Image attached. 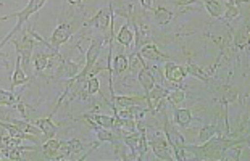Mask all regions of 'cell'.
<instances>
[{
  "label": "cell",
  "instance_id": "obj_5",
  "mask_svg": "<svg viewBox=\"0 0 250 161\" xmlns=\"http://www.w3.org/2000/svg\"><path fill=\"white\" fill-rule=\"evenodd\" d=\"M165 136H167L168 143L173 147L174 152V160L178 161H186L188 157H186V139L183 134H179L176 129H174L171 124L168 122V120L165 118Z\"/></svg>",
  "mask_w": 250,
  "mask_h": 161
},
{
  "label": "cell",
  "instance_id": "obj_1",
  "mask_svg": "<svg viewBox=\"0 0 250 161\" xmlns=\"http://www.w3.org/2000/svg\"><path fill=\"white\" fill-rule=\"evenodd\" d=\"M236 143L232 139L223 137L221 134L216 139L211 137L210 141L204 142L202 145H188L186 143V152H192L195 158L199 160H221L225 150L229 145Z\"/></svg>",
  "mask_w": 250,
  "mask_h": 161
},
{
  "label": "cell",
  "instance_id": "obj_12",
  "mask_svg": "<svg viewBox=\"0 0 250 161\" xmlns=\"http://www.w3.org/2000/svg\"><path fill=\"white\" fill-rule=\"evenodd\" d=\"M168 92H169V90L162 87V85H157V84L153 85L150 92H147L146 95H144V97H146V103H147L148 111H155L157 110V105L160 103L163 99H167Z\"/></svg>",
  "mask_w": 250,
  "mask_h": 161
},
{
  "label": "cell",
  "instance_id": "obj_16",
  "mask_svg": "<svg viewBox=\"0 0 250 161\" xmlns=\"http://www.w3.org/2000/svg\"><path fill=\"white\" fill-rule=\"evenodd\" d=\"M34 124L42 131V134H44V137H45V141H47V139L55 137V134L58 132V126L54 124V121H52L50 118H42V120H36Z\"/></svg>",
  "mask_w": 250,
  "mask_h": 161
},
{
  "label": "cell",
  "instance_id": "obj_37",
  "mask_svg": "<svg viewBox=\"0 0 250 161\" xmlns=\"http://www.w3.org/2000/svg\"><path fill=\"white\" fill-rule=\"evenodd\" d=\"M68 147H70L71 153H81L86 145L81 141H78V139H71V141H68Z\"/></svg>",
  "mask_w": 250,
  "mask_h": 161
},
{
  "label": "cell",
  "instance_id": "obj_30",
  "mask_svg": "<svg viewBox=\"0 0 250 161\" xmlns=\"http://www.w3.org/2000/svg\"><path fill=\"white\" fill-rule=\"evenodd\" d=\"M242 142H244V141H242ZM242 142H241V143H237L236 147H234V143L229 145V147H228V148L225 150V153H223L221 160H225V161H239V158H241Z\"/></svg>",
  "mask_w": 250,
  "mask_h": 161
},
{
  "label": "cell",
  "instance_id": "obj_43",
  "mask_svg": "<svg viewBox=\"0 0 250 161\" xmlns=\"http://www.w3.org/2000/svg\"><path fill=\"white\" fill-rule=\"evenodd\" d=\"M2 157H3V155H2V150H0V160H2Z\"/></svg>",
  "mask_w": 250,
  "mask_h": 161
},
{
  "label": "cell",
  "instance_id": "obj_6",
  "mask_svg": "<svg viewBox=\"0 0 250 161\" xmlns=\"http://www.w3.org/2000/svg\"><path fill=\"white\" fill-rule=\"evenodd\" d=\"M123 143L127 145L132 152L139 155L142 158L148 150V142L146 139V131H134V132H126L123 136Z\"/></svg>",
  "mask_w": 250,
  "mask_h": 161
},
{
  "label": "cell",
  "instance_id": "obj_33",
  "mask_svg": "<svg viewBox=\"0 0 250 161\" xmlns=\"http://www.w3.org/2000/svg\"><path fill=\"white\" fill-rule=\"evenodd\" d=\"M184 99H186V92L183 89H174V90H171V92H168V95H167L168 103L171 106H176L178 103H183Z\"/></svg>",
  "mask_w": 250,
  "mask_h": 161
},
{
  "label": "cell",
  "instance_id": "obj_25",
  "mask_svg": "<svg viewBox=\"0 0 250 161\" xmlns=\"http://www.w3.org/2000/svg\"><path fill=\"white\" fill-rule=\"evenodd\" d=\"M127 66H129V61H127V57L123 55V53H120V55H116L115 58H111V73L115 74H123Z\"/></svg>",
  "mask_w": 250,
  "mask_h": 161
},
{
  "label": "cell",
  "instance_id": "obj_35",
  "mask_svg": "<svg viewBox=\"0 0 250 161\" xmlns=\"http://www.w3.org/2000/svg\"><path fill=\"white\" fill-rule=\"evenodd\" d=\"M239 16H241V10H239L237 5L232 2L228 5V8L223 12V20L225 21H232V20L239 18Z\"/></svg>",
  "mask_w": 250,
  "mask_h": 161
},
{
  "label": "cell",
  "instance_id": "obj_13",
  "mask_svg": "<svg viewBox=\"0 0 250 161\" xmlns=\"http://www.w3.org/2000/svg\"><path fill=\"white\" fill-rule=\"evenodd\" d=\"M141 57L142 58H147V60H152V61H163V60H168V57L165 55V53H162L160 50H158V47L157 45H153V44H146V45H142L141 47Z\"/></svg>",
  "mask_w": 250,
  "mask_h": 161
},
{
  "label": "cell",
  "instance_id": "obj_21",
  "mask_svg": "<svg viewBox=\"0 0 250 161\" xmlns=\"http://www.w3.org/2000/svg\"><path fill=\"white\" fill-rule=\"evenodd\" d=\"M116 39L123 47H131L132 40H134V32L129 28V21H126V23L121 26V29L118 31V34H116Z\"/></svg>",
  "mask_w": 250,
  "mask_h": 161
},
{
  "label": "cell",
  "instance_id": "obj_7",
  "mask_svg": "<svg viewBox=\"0 0 250 161\" xmlns=\"http://www.w3.org/2000/svg\"><path fill=\"white\" fill-rule=\"evenodd\" d=\"M148 147L153 150L155 153V158L158 160H163V161H171L174 160V152H173V147L168 143L167 139H163L160 136L153 137L148 141Z\"/></svg>",
  "mask_w": 250,
  "mask_h": 161
},
{
  "label": "cell",
  "instance_id": "obj_28",
  "mask_svg": "<svg viewBox=\"0 0 250 161\" xmlns=\"http://www.w3.org/2000/svg\"><path fill=\"white\" fill-rule=\"evenodd\" d=\"M207 8V12L210 13L211 18H221L223 16V12H225V8H223V5L218 2V0H202Z\"/></svg>",
  "mask_w": 250,
  "mask_h": 161
},
{
  "label": "cell",
  "instance_id": "obj_24",
  "mask_svg": "<svg viewBox=\"0 0 250 161\" xmlns=\"http://www.w3.org/2000/svg\"><path fill=\"white\" fill-rule=\"evenodd\" d=\"M186 71H188L190 76L197 78V79L202 80V82H205V84H208L211 80V76L205 71V69H202L200 66H197V64L190 63V61L188 63V66H186Z\"/></svg>",
  "mask_w": 250,
  "mask_h": 161
},
{
  "label": "cell",
  "instance_id": "obj_10",
  "mask_svg": "<svg viewBox=\"0 0 250 161\" xmlns=\"http://www.w3.org/2000/svg\"><path fill=\"white\" fill-rule=\"evenodd\" d=\"M83 64L71 61L68 58H63V60L58 63V66L55 69V78H63V79H73L76 74L81 71Z\"/></svg>",
  "mask_w": 250,
  "mask_h": 161
},
{
  "label": "cell",
  "instance_id": "obj_27",
  "mask_svg": "<svg viewBox=\"0 0 250 161\" xmlns=\"http://www.w3.org/2000/svg\"><path fill=\"white\" fill-rule=\"evenodd\" d=\"M50 55H52V50H50V53H44V52L36 53L34 55V71H36V74H39V73L44 71V69H47Z\"/></svg>",
  "mask_w": 250,
  "mask_h": 161
},
{
  "label": "cell",
  "instance_id": "obj_15",
  "mask_svg": "<svg viewBox=\"0 0 250 161\" xmlns=\"http://www.w3.org/2000/svg\"><path fill=\"white\" fill-rule=\"evenodd\" d=\"M29 78L26 76L24 69H23V63H21V57L18 55L17 63H15V71H13V78H12V90H15L18 85L28 84Z\"/></svg>",
  "mask_w": 250,
  "mask_h": 161
},
{
  "label": "cell",
  "instance_id": "obj_23",
  "mask_svg": "<svg viewBox=\"0 0 250 161\" xmlns=\"http://www.w3.org/2000/svg\"><path fill=\"white\" fill-rule=\"evenodd\" d=\"M192 121V113L189 108H174V122L181 127H188Z\"/></svg>",
  "mask_w": 250,
  "mask_h": 161
},
{
  "label": "cell",
  "instance_id": "obj_42",
  "mask_svg": "<svg viewBox=\"0 0 250 161\" xmlns=\"http://www.w3.org/2000/svg\"><path fill=\"white\" fill-rule=\"evenodd\" d=\"M232 3H236V5H239V3H249V0H232Z\"/></svg>",
  "mask_w": 250,
  "mask_h": 161
},
{
  "label": "cell",
  "instance_id": "obj_41",
  "mask_svg": "<svg viewBox=\"0 0 250 161\" xmlns=\"http://www.w3.org/2000/svg\"><path fill=\"white\" fill-rule=\"evenodd\" d=\"M68 2H70V5H78V7H81L83 0H68Z\"/></svg>",
  "mask_w": 250,
  "mask_h": 161
},
{
  "label": "cell",
  "instance_id": "obj_31",
  "mask_svg": "<svg viewBox=\"0 0 250 161\" xmlns=\"http://www.w3.org/2000/svg\"><path fill=\"white\" fill-rule=\"evenodd\" d=\"M127 61H129V66H127V69H131V71H137V73H139L142 68L147 66V64L144 63V58L141 57L139 52L132 53V55L127 58Z\"/></svg>",
  "mask_w": 250,
  "mask_h": 161
},
{
  "label": "cell",
  "instance_id": "obj_38",
  "mask_svg": "<svg viewBox=\"0 0 250 161\" xmlns=\"http://www.w3.org/2000/svg\"><path fill=\"white\" fill-rule=\"evenodd\" d=\"M173 5H176V7H188V5H192L195 3L197 0H169Z\"/></svg>",
  "mask_w": 250,
  "mask_h": 161
},
{
  "label": "cell",
  "instance_id": "obj_8",
  "mask_svg": "<svg viewBox=\"0 0 250 161\" xmlns=\"http://www.w3.org/2000/svg\"><path fill=\"white\" fill-rule=\"evenodd\" d=\"M15 48H17L18 55L21 57V63L23 66H28L29 61H31V55H33V50H34V39L28 34V31L23 32V37L18 40L13 42Z\"/></svg>",
  "mask_w": 250,
  "mask_h": 161
},
{
  "label": "cell",
  "instance_id": "obj_20",
  "mask_svg": "<svg viewBox=\"0 0 250 161\" xmlns=\"http://www.w3.org/2000/svg\"><path fill=\"white\" fill-rule=\"evenodd\" d=\"M218 95H220V100L225 105L234 103V101L237 100V97H239V89L232 87V85H221V87L218 89Z\"/></svg>",
  "mask_w": 250,
  "mask_h": 161
},
{
  "label": "cell",
  "instance_id": "obj_9",
  "mask_svg": "<svg viewBox=\"0 0 250 161\" xmlns=\"http://www.w3.org/2000/svg\"><path fill=\"white\" fill-rule=\"evenodd\" d=\"M132 23H134V39H136V52L141 50L142 45L148 44L152 40V34L150 29H148L147 24H144V21L141 18H132Z\"/></svg>",
  "mask_w": 250,
  "mask_h": 161
},
{
  "label": "cell",
  "instance_id": "obj_29",
  "mask_svg": "<svg viewBox=\"0 0 250 161\" xmlns=\"http://www.w3.org/2000/svg\"><path fill=\"white\" fill-rule=\"evenodd\" d=\"M171 20H173V12H171V10L165 8L163 5L155 10V21H157V24L167 26Z\"/></svg>",
  "mask_w": 250,
  "mask_h": 161
},
{
  "label": "cell",
  "instance_id": "obj_4",
  "mask_svg": "<svg viewBox=\"0 0 250 161\" xmlns=\"http://www.w3.org/2000/svg\"><path fill=\"white\" fill-rule=\"evenodd\" d=\"M73 31H74V26L71 23H62V24H58L57 28H55V31L52 32V37H50L49 42H47L45 39H42V37L39 34H36L34 31H31V34H33L37 40L44 42L49 50H52V52L58 55V53H60V47L63 44H66V42L71 39Z\"/></svg>",
  "mask_w": 250,
  "mask_h": 161
},
{
  "label": "cell",
  "instance_id": "obj_14",
  "mask_svg": "<svg viewBox=\"0 0 250 161\" xmlns=\"http://www.w3.org/2000/svg\"><path fill=\"white\" fill-rule=\"evenodd\" d=\"M137 79H139V84L142 85V89H144V95H146L147 92H150L152 87L155 85V76H153V73H152V69L146 66V68H142L139 74H137Z\"/></svg>",
  "mask_w": 250,
  "mask_h": 161
},
{
  "label": "cell",
  "instance_id": "obj_32",
  "mask_svg": "<svg viewBox=\"0 0 250 161\" xmlns=\"http://www.w3.org/2000/svg\"><path fill=\"white\" fill-rule=\"evenodd\" d=\"M18 101V97L13 92L0 89V106H15Z\"/></svg>",
  "mask_w": 250,
  "mask_h": 161
},
{
  "label": "cell",
  "instance_id": "obj_22",
  "mask_svg": "<svg viewBox=\"0 0 250 161\" xmlns=\"http://www.w3.org/2000/svg\"><path fill=\"white\" fill-rule=\"evenodd\" d=\"M232 44L234 48H237V50H244L246 47H249V26H242L241 29L236 31Z\"/></svg>",
  "mask_w": 250,
  "mask_h": 161
},
{
  "label": "cell",
  "instance_id": "obj_3",
  "mask_svg": "<svg viewBox=\"0 0 250 161\" xmlns=\"http://www.w3.org/2000/svg\"><path fill=\"white\" fill-rule=\"evenodd\" d=\"M86 26H92L108 40H113L116 36L113 31V2L108 7L100 8L94 18H90L89 23H86Z\"/></svg>",
  "mask_w": 250,
  "mask_h": 161
},
{
  "label": "cell",
  "instance_id": "obj_39",
  "mask_svg": "<svg viewBox=\"0 0 250 161\" xmlns=\"http://www.w3.org/2000/svg\"><path fill=\"white\" fill-rule=\"evenodd\" d=\"M141 5H142L144 10H148V8H152L153 0H141Z\"/></svg>",
  "mask_w": 250,
  "mask_h": 161
},
{
  "label": "cell",
  "instance_id": "obj_17",
  "mask_svg": "<svg viewBox=\"0 0 250 161\" xmlns=\"http://www.w3.org/2000/svg\"><path fill=\"white\" fill-rule=\"evenodd\" d=\"M84 118H86L92 126L95 124V126H100V127H105V129H113L115 122H116V118L107 116V115H92V116L86 115Z\"/></svg>",
  "mask_w": 250,
  "mask_h": 161
},
{
  "label": "cell",
  "instance_id": "obj_26",
  "mask_svg": "<svg viewBox=\"0 0 250 161\" xmlns=\"http://www.w3.org/2000/svg\"><path fill=\"white\" fill-rule=\"evenodd\" d=\"M95 134H97V141L99 143H104V142H108V143H116V136L111 132V129H105V127H100V126H92Z\"/></svg>",
  "mask_w": 250,
  "mask_h": 161
},
{
  "label": "cell",
  "instance_id": "obj_40",
  "mask_svg": "<svg viewBox=\"0 0 250 161\" xmlns=\"http://www.w3.org/2000/svg\"><path fill=\"white\" fill-rule=\"evenodd\" d=\"M0 120H10V111H5L3 106H0Z\"/></svg>",
  "mask_w": 250,
  "mask_h": 161
},
{
  "label": "cell",
  "instance_id": "obj_2",
  "mask_svg": "<svg viewBox=\"0 0 250 161\" xmlns=\"http://www.w3.org/2000/svg\"><path fill=\"white\" fill-rule=\"evenodd\" d=\"M47 3V0H29V3H28V7L26 8H23L21 12H18V13H13V15H7V16H2L0 18V21H5V20H8V18H12V16H17V20H18V23H17V26L8 32L7 36H5V39L0 42V50L7 45V42H10L12 40V37L17 34V32L20 31V29H23V26H24V23L28 21L31 16L33 15H36V13H39L41 12V8L44 7V5Z\"/></svg>",
  "mask_w": 250,
  "mask_h": 161
},
{
  "label": "cell",
  "instance_id": "obj_34",
  "mask_svg": "<svg viewBox=\"0 0 250 161\" xmlns=\"http://www.w3.org/2000/svg\"><path fill=\"white\" fill-rule=\"evenodd\" d=\"M216 134H220V129H218L215 124H210V126H205L204 129L200 131L199 134V142H207V141H210L211 137H215Z\"/></svg>",
  "mask_w": 250,
  "mask_h": 161
},
{
  "label": "cell",
  "instance_id": "obj_19",
  "mask_svg": "<svg viewBox=\"0 0 250 161\" xmlns=\"http://www.w3.org/2000/svg\"><path fill=\"white\" fill-rule=\"evenodd\" d=\"M0 127H3V129H7L8 134L12 136L13 139H20V141H33V142H37V137H33V136H29V134H24L21 129H18L17 126L13 124V122H5L0 120Z\"/></svg>",
  "mask_w": 250,
  "mask_h": 161
},
{
  "label": "cell",
  "instance_id": "obj_18",
  "mask_svg": "<svg viewBox=\"0 0 250 161\" xmlns=\"http://www.w3.org/2000/svg\"><path fill=\"white\" fill-rule=\"evenodd\" d=\"M58 147H60V141H57L55 137H52V139H47V141L41 145L39 150L47 160H57Z\"/></svg>",
  "mask_w": 250,
  "mask_h": 161
},
{
  "label": "cell",
  "instance_id": "obj_11",
  "mask_svg": "<svg viewBox=\"0 0 250 161\" xmlns=\"http://www.w3.org/2000/svg\"><path fill=\"white\" fill-rule=\"evenodd\" d=\"M186 76H188V71H186V68H183L181 64H176L173 61H168L165 64V78H167L168 82L179 84L186 79Z\"/></svg>",
  "mask_w": 250,
  "mask_h": 161
},
{
  "label": "cell",
  "instance_id": "obj_36",
  "mask_svg": "<svg viewBox=\"0 0 250 161\" xmlns=\"http://www.w3.org/2000/svg\"><path fill=\"white\" fill-rule=\"evenodd\" d=\"M86 90L89 95H95L100 92V82L97 78H90L86 80Z\"/></svg>",
  "mask_w": 250,
  "mask_h": 161
}]
</instances>
